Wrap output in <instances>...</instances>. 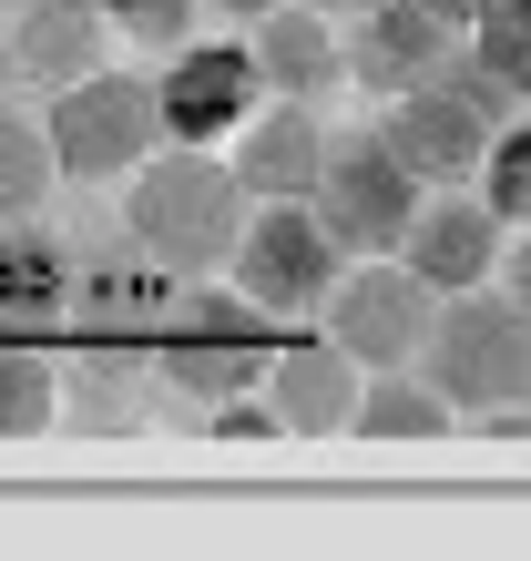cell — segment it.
<instances>
[{"label":"cell","instance_id":"obj_1","mask_svg":"<svg viewBox=\"0 0 531 561\" xmlns=\"http://www.w3.org/2000/svg\"><path fill=\"white\" fill-rule=\"evenodd\" d=\"M123 225H133V245H144L154 266L215 276L225 245H236V225H246V184H236V163H225V144H154L123 174Z\"/></svg>","mask_w":531,"mask_h":561},{"label":"cell","instance_id":"obj_16","mask_svg":"<svg viewBox=\"0 0 531 561\" xmlns=\"http://www.w3.org/2000/svg\"><path fill=\"white\" fill-rule=\"evenodd\" d=\"M61 296H72L61 245L31 215H11V225H0V327H42V317H61Z\"/></svg>","mask_w":531,"mask_h":561},{"label":"cell","instance_id":"obj_27","mask_svg":"<svg viewBox=\"0 0 531 561\" xmlns=\"http://www.w3.org/2000/svg\"><path fill=\"white\" fill-rule=\"evenodd\" d=\"M0 11H11V0H0Z\"/></svg>","mask_w":531,"mask_h":561},{"label":"cell","instance_id":"obj_8","mask_svg":"<svg viewBox=\"0 0 531 561\" xmlns=\"http://www.w3.org/2000/svg\"><path fill=\"white\" fill-rule=\"evenodd\" d=\"M388 255H398V266H409L429 296H460V286H490V276L511 266V225L490 215L471 184H429V194H419V215L398 225V245H388Z\"/></svg>","mask_w":531,"mask_h":561},{"label":"cell","instance_id":"obj_23","mask_svg":"<svg viewBox=\"0 0 531 561\" xmlns=\"http://www.w3.org/2000/svg\"><path fill=\"white\" fill-rule=\"evenodd\" d=\"M409 11H419V21H440L450 42H460V21H471V0H409Z\"/></svg>","mask_w":531,"mask_h":561},{"label":"cell","instance_id":"obj_18","mask_svg":"<svg viewBox=\"0 0 531 561\" xmlns=\"http://www.w3.org/2000/svg\"><path fill=\"white\" fill-rule=\"evenodd\" d=\"M52 184H61V163H52L42 113H21L11 92H0V225H11V215H42Z\"/></svg>","mask_w":531,"mask_h":561},{"label":"cell","instance_id":"obj_21","mask_svg":"<svg viewBox=\"0 0 531 561\" xmlns=\"http://www.w3.org/2000/svg\"><path fill=\"white\" fill-rule=\"evenodd\" d=\"M471 174H481L471 194H481V205L501 215V225H521V215H531V134H521V123H501V134L481 144V163H471Z\"/></svg>","mask_w":531,"mask_h":561},{"label":"cell","instance_id":"obj_13","mask_svg":"<svg viewBox=\"0 0 531 561\" xmlns=\"http://www.w3.org/2000/svg\"><path fill=\"white\" fill-rule=\"evenodd\" d=\"M317 153H327V123L307 103H286V92H266L236 134H225V163H236L246 205H266V194H307L317 184Z\"/></svg>","mask_w":531,"mask_h":561},{"label":"cell","instance_id":"obj_9","mask_svg":"<svg viewBox=\"0 0 531 561\" xmlns=\"http://www.w3.org/2000/svg\"><path fill=\"white\" fill-rule=\"evenodd\" d=\"M256 103H266V72H256L246 42H205V31H194V42H174L163 72H154L163 144H225Z\"/></svg>","mask_w":531,"mask_h":561},{"label":"cell","instance_id":"obj_24","mask_svg":"<svg viewBox=\"0 0 531 561\" xmlns=\"http://www.w3.org/2000/svg\"><path fill=\"white\" fill-rule=\"evenodd\" d=\"M205 11H225V21H256V11H276V0H205Z\"/></svg>","mask_w":531,"mask_h":561},{"label":"cell","instance_id":"obj_10","mask_svg":"<svg viewBox=\"0 0 531 561\" xmlns=\"http://www.w3.org/2000/svg\"><path fill=\"white\" fill-rule=\"evenodd\" d=\"M379 134H388V153L409 163L419 184H471V163H481V144L501 134V123H481L440 72H429L409 92H388V123H379Z\"/></svg>","mask_w":531,"mask_h":561},{"label":"cell","instance_id":"obj_12","mask_svg":"<svg viewBox=\"0 0 531 561\" xmlns=\"http://www.w3.org/2000/svg\"><path fill=\"white\" fill-rule=\"evenodd\" d=\"M0 31H11V72L42 82V92L103 72V51H113L103 0H11V11H0Z\"/></svg>","mask_w":531,"mask_h":561},{"label":"cell","instance_id":"obj_20","mask_svg":"<svg viewBox=\"0 0 531 561\" xmlns=\"http://www.w3.org/2000/svg\"><path fill=\"white\" fill-rule=\"evenodd\" d=\"M460 42H471V51H460V61H481V72L490 82H531V11H521V0H471V21H460Z\"/></svg>","mask_w":531,"mask_h":561},{"label":"cell","instance_id":"obj_14","mask_svg":"<svg viewBox=\"0 0 531 561\" xmlns=\"http://www.w3.org/2000/svg\"><path fill=\"white\" fill-rule=\"evenodd\" d=\"M450 61V31L419 21L409 0H369L348 11V42H338V82H369V92H409Z\"/></svg>","mask_w":531,"mask_h":561},{"label":"cell","instance_id":"obj_7","mask_svg":"<svg viewBox=\"0 0 531 561\" xmlns=\"http://www.w3.org/2000/svg\"><path fill=\"white\" fill-rule=\"evenodd\" d=\"M429 307H440V296L398 266V255H348L338 286L317 296V327L358 357V368H409L419 337H429Z\"/></svg>","mask_w":531,"mask_h":561},{"label":"cell","instance_id":"obj_19","mask_svg":"<svg viewBox=\"0 0 531 561\" xmlns=\"http://www.w3.org/2000/svg\"><path fill=\"white\" fill-rule=\"evenodd\" d=\"M52 419H61V368L0 327V439H31V428H52Z\"/></svg>","mask_w":531,"mask_h":561},{"label":"cell","instance_id":"obj_15","mask_svg":"<svg viewBox=\"0 0 531 561\" xmlns=\"http://www.w3.org/2000/svg\"><path fill=\"white\" fill-rule=\"evenodd\" d=\"M246 51H256L266 92H286V103H307V92L338 82V21L307 11V0H276V11H256V21H246Z\"/></svg>","mask_w":531,"mask_h":561},{"label":"cell","instance_id":"obj_2","mask_svg":"<svg viewBox=\"0 0 531 561\" xmlns=\"http://www.w3.org/2000/svg\"><path fill=\"white\" fill-rule=\"evenodd\" d=\"M409 368L440 388L450 409H511L521 388H531V317H521V296H501V286L440 296Z\"/></svg>","mask_w":531,"mask_h":561},{"label":"cell","instance_id":"obj_22","mask_svg":"<svg viewBox=\"0 0 531 561\" xmlns=\"http://www.w3.org/2000/svg\"><path fill=\"white\" fill-rule=\"evenodd\" d=\"M103 21L123 31L133 51H174V42L205 31V0H103Z\"/></svg>","mask_w":531,"mask_h":561},{"label":"cell","instance_id":"obj_5","mask_svg":"<svg viewBox=\"0 0 531 561\" xmlns=\"http://www.w3.org/2000/svg\"><path fill=\"white\" fill-rule=\"evenodd\" d=\"M419 194H429V184L388 153V134H379V123H358V134H327L317 184H307V215H317L348 255H388L398 225L419 215Z\"/></svg>","mask_w":531,"mask_h":561},{"label":"cell","instance_id":"obj_26","mask_svg":"<svg viewBox=\"0 0 531 561\" xmlns=\"http://www.w3.org/2000/svg\"><path fill=\"white\" fill-rule=\"evenodd\" d=\"M11 82H21V72H11V31H0V92H11Z\"/></svg>","mask_w":531,"mask_h":561},{"label":"cell","instance_id":"obj_6","mask_svg":"<svg viewBox=\"0 0 531 561\" xmlns=\"http://www.w3.org/2000/svg\"><path fill=\"white\" fill-rule=\"evenodd\" d=\"M42 134H52V163L82 184H123L133 163L163 144V113H154V82L133 72H82L42 103Z\"/></svg>","mask_w":531,"mask_h":561},{"label":"cell","instance_id":"obj_4","mask_svg":"<svg viewBox=\"0 0 531 561\" xmlns=\"http://www.w3.org/2000/svg\"><path fill=\"white\" fill-rule=\"evenodd\" d=\"M348 245L327 236V225L307 215V194H266V205H246L236 245H225V276H236V296L256 317H317V296L338 286Z\"/></svg>","mask_w":531,"mask_h":561},{"label":"cell","instance_id":"obj_11","mask_svg":"<svg viewBox=\"0 0 531 561\" xmlns=\"http://www.w3.org/2000/svg\"><path fill=\"white\" fill-rule=\"evenodd\" d=\"M358 378H369V368H358V357L317 327V337H276V347H266V378H256V388H266V409H276V428L327 439V428H348Z\"/></svg>","mask_w":531,"mask_h":561},{"label":"cell","instance_id":"obj_3","mask_svg":"<svg viewBox=\"0 0 531 561\" xmlns=\"http://www.w3.org/2000/svg\"><path fill=\"white\" fill-rule=\"evenodd\" d=\"M266 347H276V317H256L246 296H174L163 307V327L144 337V378L163 388V399H236V388L266 378Z\"/></svg>","mask_w":531,"mask_h":561},{"label":"cell","instance_id":"obj_25","mask_svg":"<svg viewBox=\"0 0 531 561\" xmlns=\"http://www.w3.org/2000/svg\"><path fill=\"white\" fill-rule=\"evenodd\" d=\"M307 11H327V21H348V11H369V0H307Z\"/></svg>","mask_w":531,"mask_h":561},{"label":"cell","instance_id":"obj_17","mask_svg":"<svg viewBox=\"0 0 531 561\" xmlns=\"http://www.w3.org/2000/svg\"><path fill=\"white\" fill-rule=\"evenodd\" d=\"M348 428H369V439H440V428H450V399L419 368H369V378H358V399H348Z\"/></svg>","mask_w":531,"mask_h":561}]
</instances>
